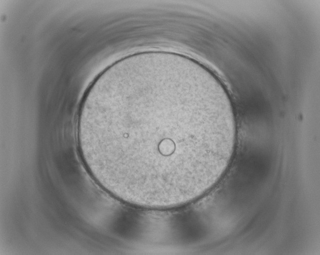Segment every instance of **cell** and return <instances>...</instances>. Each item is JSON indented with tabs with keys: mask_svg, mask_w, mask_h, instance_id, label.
<instances>
[{
	"mask_svg": "<svg viewBox=\"0 0 320 255\" xmlns=\"http://www.w3.org/2000/svg\"><path fill=\"white\" fill-rule=\"evenodd\" d=\"M236 132L211 86L171 69L113 79L88 100L77 128L93 178L122 201L155 208L188 203L213 187L230 164Z\"/></svg>",
	"mask_w": 320,
	"mask_h": 255,
	"instance_id": "6da1fadb",
	"label": "cell"
}]
</instances>
